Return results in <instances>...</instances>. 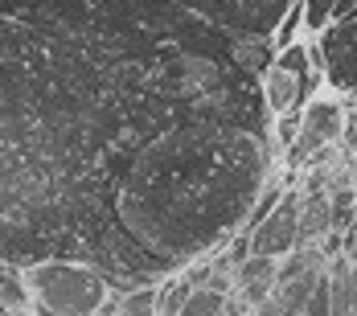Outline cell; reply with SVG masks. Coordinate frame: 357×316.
<instances>
[{
    "mask_svg": "<svg viewBox=\"0 0 357 316\" xmlns=\"http://www.w3.org/2000/svg\"><path fill=\"white\" fill-rule=\"evenodd\" d=\"M275 280H280V259H259L247 255L238 267H234V300H243L250 313L271 304L275 296Z\"/></svg>",
    "mask_w": 357,
    "mask_h": 316,
    "instance_id": "cell-8",
    "label": "cell"
},
{
    "mask_svg": "<svg viewBox=\"0 0 357 316\" xmlns=\"http://www.w3.org/2000/svg\"><path fill=\"white\" fill-rule=\"evenodd\" d=\"M354 280H357V267H354Z\"/></svg>",
    "mask_w": 357,
    "mask_h": 316,
    "instance_id": "cell-16",
    "label": "cell"
},
{
    "mask_svg": "<svg viewBox=\"0 0 357 316\" xmlns=\"http://www.w3.org/2000/svg\"><path fill=\"white\" fill-rule=\"evenodd\" d=\"M189 292H193V283L185 280V271L160 280L156 283V316H177L185 308V300H189Z\"/></svg>",
    "mask_w": 357,
    "mask_h": 316,
    "instance_id": "cell-10",
    "label": "cell"
},
{
    "mask_svg": "<svg viewBox=\"0 0 357 316\" xmlns=\"http://www.w3.org/2000/svg\"><path fill=\"white\" fill-rule=\"evenodd\" d=\"M0 313L33 316V300H29V287H25V267H0Z\"/></svg>",
    "mask_w": 357,
    "mask_h": 316,
    "instance_id": "cell-9",
    "label": "cell"
},
{
    "mask_svg": "<svg viewBox=\"0 0 357 316\" xmlns=\"http://www.w3.org/2000/svg\"><path fill=\"white\" fill-rule=\"evenodd\" d=\"M345 99L341 95H317L312 103L300 111V132H296V144L284 152V173H300L308 169L321 152L337 148L345 140Z\"/></svg>",
    "mask_w": 357,
    "mask_h": 316,
    "instance_id": "cell-5",
    "label": "cell"
},
{
    "mask_svg": "<svg viewBox=\"0 0 357 316\" xmlns=\"http://www.w3.org/2000/svg\"><path fill=\"white\" fill-rule=\"evenodd\" d=\"M247 239V255L259 259H287L300 246V185H291L284 193V202L267 213Z\"/></svg>",
    "mask_w": 357,
    "mask_h": 316,
    "instance_id": "cell-7",
    "label": "cell"
},
{
    "mask_svg": "<svg viewBox=\"0 0 357 316\" xmlns=\"http://www.w3.org/2000/svg\"><path fill=\"white\" fill-rule=\"evenodd\" d=\"M354 128H357V119H354Z\"/></svg>",
    "mask_w": 357,
    "mask_h": 316,
    "instance_id": "cell-17",
    "label": "cell"
},
{
    "mask_svg": "<svg viewBox=\"0 0 357 316\" xmlns=\"http://www.w3.org/2000/svg\"><path fill=\"white\" fill-rule=\"evenodd\" d=\"M250 316H280V308H275V304H263V308H255Z\"/></svg>",
    "mask_w": 357,
    "mask_h": 316,
    "instance_id": "cell-14",
    "label": "cell"
},
{
    "mask_svg": "<svg viewBox=\"0 0 357 316\" xmlns=\"http://www.w3.org/2000/svg\"><path fill=\"white\" fill-rule=\"evenodd\" d=\"M0 316H4V313H0Z\"/></svg>",
    "mask_w": 357,
    "mask_h": 316,
    "instance_id": "cell-18",
    "label": "cell"
},
{
    "mask_svg": "<svg viewBox=\"0 0 357 316\" xmlns=\"http://www.w3.org/2000/svg\"><path fill=\"white\" fill-rule=\"evenodd\" d=\"M181 123L271 136L234 37L123 58L0 17V267L74 259L111 292L169 280L119 230L115 189L136 152Z\"/></svg>",
    "mask_w": 357,
    "mask_h": 316,
    "instance_id": "cell-1",
    "label": "cell"
},
{
    "mask_svg": "<svg viewBox=\"0 0 357 316\" xmlns=\"http://www.w3.org/2000/svg\"><path fill=\"white\" fill-rule=\"evenodd\" d=\"M280 165L271 136L181 123L136 152L115 189L119 230L169 276L214 259L247 230L263 181Z\"/></svg>",
    "mask_w": 357,
    "mask_h": 316,
    "instance_id": "cell-2",
    "label": "cell"
},
{
    "mask_svg": "<svg viewBox=\"0 0 357 316\" xmlns=\"http://www.w3.org/2000/svg\"><path fill=\"white\" fill-rule=\"evenodd\" d=\"M300 316H333V283H328V267L321 271V280H317V287H312V296H308V304H304Z\"/></svg>",
    "mask_w": 357,
    "mask_h": 316,
    "instance_id": "cell-13",
    "label": "cell"
},
{
    "mask_svg": "<svg viewBox=\"0 0 357 316\" xmlns=\"http://www.w3.org/2000/svg\"><path fill=\"white\" fill-rule=\"evenodd\" d=\"M25 287L33 316H99L111 300L107 276L74 259H45L25 267Z\"/></svg>",
    "mask_w": 357,
    "mask_h": 316,
    "instance_id": "cell-3",
    "label": "cell"
},
{
    "mask_svg": "<svg viewBox=\"0 0 357 316\" xmlns=\"http://www.w3.org/2000/svg\"><path fill=\"white\" fill-rule=\"evenodd\" d=\"M312 45L321 54L324 82L341 99H357V8L341 21H328V29H321Z\"/></svg>",
    "mask_w": 357,
    "mask_h": 316,
    "instance_id": "cell-6",
    "label": "cell"
},
{
    "mask_svg": "<svg viewBox=\"0 0 357 316\" xmlns=\"http://www.w3.org/2000/svg\"><path fill=\"white\" fill-rule=\"evenodd\" d=\"M349 316H357V280H354V296H349Z\"/></svg>",
    "mask_w": 357,
    "mask_h": 316,
    "instance_id": "cell-15",
    "label": "cell"
},
{
    "mask_svg": "<svg viewBox=\"0 0 357 316\" xmlns=\"http://www.w3.org/2000/svg\"><path fill=\"white\" fill-rule=\"evenodd\" d=\"M169 4H177L181 13L197 17L202 25L234 41H271V45L287 13L300 8V0H169Z\"/></svg>",
    "mask_w": 357,
    "mask_h": 316,
    "instance_id": "cell-4",
    "label": "cell"
},
{
    "mask_svg": "<svg viewBox=\"0 0 357 316\" xmlns=\"http://www.w3.org/2000/svg\"><path fill=\"white\" fill-rule=\"evenodd\" d=\"M226 300H230V296H222L214 287H193L189 300H185V308H181L177 316H222L226 313Z\"/></svg>",
    "mask_w": 357,
    "mask_h": 316,
    "instance_id": "cell-11",
    "label": "cell"
},
{
    "mask_svg": "<svg viewBox=\"0 0 357 316\" xmlns=\"http://www.w3.org/2000/svg\"><path fill=\"white\" fill-rule=\"evenodd\" d=\"M300 8H304V29L308 33H321V29H328V21H333L337 0H300Z\"/></svg>",
    "mask_w": 357,
    "mask_h": 316,
    "instance_id": "cell-12",
    "label": "cell"
}]
</instances>
